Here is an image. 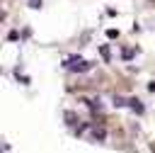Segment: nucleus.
Instances as JSON below:
<instances>
[{"instance_id":"nucleus-1","label":"nucleus","mask_w":155,"mask_h":153,"mask_svg":"<svg viewBox=\"0 0 155 153\" xmlns=\"http://www.w3.org/2000/svg\"><path fill=\"white\" fill-rule=\"evenodd\" d=\"M68 70H75V73H85V70H90L92 68V63H87V61H82V58H75V56H70V58H65V63H63Z\"/></svg>"},{"instance_id":"nucleus-3","label":"nucleus","mask_w":155,"mask_h":153,"mask_svg":"<svg viewBox=\"0 0 155 153\" xmlns=\"http://www.w3.org/2000/svg\"><path fill=\"white\" fill-rule=\"evenodd\" d=\"M107 36H109V39H116L119 32H116V29H107Z\"/></svg>"},{"instance_id":"nucleus-6","label":"nucleus","mask_w":155,"mask_h":153,"mask_svg":"<svg viewBox=\"0 0 155 153\" xmlns=\"http://www.w3.org/2000/svg\"><path fill=\"white\" fill-rule=\"evenodd\" d=\"M29 5L31 7H41V0H29Z\"/></svg>"},{"instance_id":"nucleus-2","label":"nucleus","mask_w":155,"mask_h":153,"mask_svg":"<svg viewBox=\"0 0 155 153\" xmlns=\"http://www.w3.org/2000/svg\"><path fill=\"white\" fill-rule=\"evenodd\" d=\"M126 104L133 109V112H138V114H143V104H140V100H136V97H131V100H126Z\"/></svg>"},{"instance_id":"nucleus-5","label":"nucleus","mask_w":155,"mask_h":153,"mask_svg":"<svg viewBox=\"0 0 155 153\" xmlns=\"http://www.w3.org/2000/svg\"><path fill=\"white\" fill-rule=\"evenodd\" d=\"M65 119H68V124H75V117H73V112H65Z\"/></svg>"},{"instance_id":"nucleus-7","label":"nucleus","mask_w":155,"mask_h":153,"mask_svg":"<svg viewBox=\"0 0 155 153\" xmlns=\"http://www.w3.org/2000/svg\"><path fill=\"white\" fill-rule=\"evenodd\" d=\"M148 90H150V92H155V83H150V85H148Z\"/></svg>"},{"instance_id":"nucleus-4","label":"nucleus","mask_w":155,"mask_h":153,"mask_svg":"<svg viewBox=\"0 0 155 153\" xmlns=\"http://www.w3.org/2000/svg\"><path fill=\"white\" fill-rule=\"evenodd\" d=\"M99 51H102V56H104V61H109V49H107V46H102Z\"/></svg>"}]
</instances>
